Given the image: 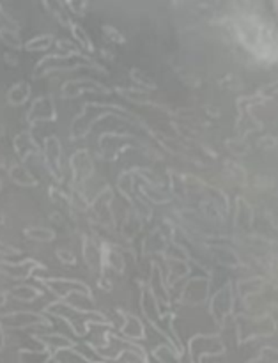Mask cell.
Returning <instances> with one entry per match:
<instances>
[{
    "label": "cell",
    "mask_w": 278,
    "mask_h": 363,
    "mask_svg": "<svg viewBox=\"0 0 278 363\" xmlns=\"http://www.w3.org/2000/svg\"><path fill=\"white\" fill-rule=\"evenodd\" d=\"M0 326L9 330H23V328H48L50 321L45 318V314L39 312H27V311H16V312H6L0 314Z\"/></svg>",
    "instance_id": "obj_1"
},
{
    "label": "cell",
    "mask_w": 278,
    "mask_h": 363,
    "mask_svg": "<svg viewBox=\"0 0 278 363\" xmlns=\"http://www.w3.org/2000/svg\"><path fill=\"white\" fill-rule=\"evenodd\" d=\"M43 266L34 259H25L20 262H6L0 261V273L13 280H25L34 273V269H41Z\"/></svg>",
    "instance_id": "obj_2"
},
{
    "label": "cell",
    "mask_w": 278,
    "mask_h": 363,
    "mask_svg": "<svg viewBox=\"0 0 278 363\" xmlns=\"http://www.w3.org/2000/svg\"><path fill=\"white\" fill-rule=\"evenodd\" d=\"M28 123L35 124V123H46V121H53L55 119V108H53L52 101L46 98H39L32 103L30 110H28L27 116Z\"/></svg>",
    "instance_id": "obj_3"
},
{
    "label": "cell",
    "mask_w": 278,
    "mask_h": 363,
    "mask_svg": "<svg viewBox=\"0 0 278 363\" xmlns=\"http://www.w3.org/2000/svg\"><path fill=\"white\" fill-rule=\"evenodd\" d=\"M45 163L53 176L60 177V145L55 137L45 140Z\"/></svg>",
    "instance_id": "obj_4"
},
{
    "label": "cell",
    "mask_w": 278,
    "mask_h": 363,
    "mask_svg": "<svg viewBox=\"0 0 278 363\" xmlns=\"http://www.w3.org/2000/svg\"><path fill=\"white\" fill-rule=\"evenodd\" d=\"M14 149H16V155L21 160H27L28 156H34L38 152V145H35L34 138L28 131H23V133L14 138Z\"/></svg>",
    "instance_id": "obj_5"
},
{
    "label": "cell",
    "mask_w": 278,
    "mask_h": 363,
    "mask_svg": "<svg viewBox=\"0 0 278 363\" xmlns=\"http://www.w3.org/2000/svg\"><path fill=\"white\" fill-rule=\"evenodd\" d=\"M9 293L14 300H20V301H34L43 294L38 287L28 286V284H20V286H14Z\"/></svg>",
    "instance_id": "obj_6"
},
{
    "label": "cell",
    "mask_w": 278,
    "mask_h": 363,
    "mask_svg": "<svg viewBox=\"0 0 278 363\" xmlns=\"http://www.w3.org/2000/svg\"><path fill=\"white\" fill-rule=\"evenodd\" d=\"M11 179L14 181L16 184H21V186H35V179L23 165H14L11 167L9 170Z\"/></svg>",
    "instance_id": "obj_7"
},
{
    "label": "cell",
    "mask_w": 278,
    "mask_h": 363,
    "mask_svg": "<svg viewBox=\"0 0 278 363\" xmlns=\"http://www.w3.org/2000/svg\"><path fill=\"white\" fill-rule=\"evenodd\" d=\"M30 96V87L27 84H16L9 92H7V99L11 105H21Z\"/></svg>",
    "instance_id": "obj_8"
},
{
    "label": "cell",
    "mask_w": 278,
    "mask_h": 363,
    "mask_svg": "<svg viewBox=\"0 0 278 363\" xmlns=\"http://www.w3.org/2000/svg\"><path fill=\"white\" fill-rule=\"evenodd\" d=\"M25 236L32 241H52L55 238V233L52 229H45V227H32V229H25Z\"/></svg>",
    "instance_id": "obj_9"
},
{
    "label": "cell",
    "mask_w": 278,
    "mask_h": 363,
    "mask_svg": "<svg viewBox=\"0 0 278 363\" xmlns=\"http://www.w3.org/2000/svg\"><path fill=\"white\" fill-rule=\"evenodd\" d=\"M0 39H2L6 45L13 46V48H21V39L20 35L16 34V30L7 27H0Z\"/></svg>",
    "instance_id": "obj_10"
},
{
    "label": "cell",
    "mask_w": 278,
    "mask_h": 363,
    "mask_svg": "<svg viewBox=\"0 0 278 363\" xmlns=\"http://www.w3.org/2000/svg\"><path fill=\"white\" fill-rule=\"evenodd\" d=\"M50 43H52V35H39V38H34L32 41H28L25 45V48L28 52H41V50L48 48Z\"/></svg>",
    "instance_id": "obj_11"
},
{
    "label": "cell",
    "mask_w": 278,
    "mask_h": 363,
    "mask_svg": "<svg viewBox=\"0 0 278 363\" xmlns=\"http://www.w3.org/2000/svg\"><path fill=\"white\" fill-rule=\"evenodd\" d=\"M16 254H18L16 248L9 247L7 243L0 241V255H4V257H9V255H16Z\"/></svg>",
    "instance_id": "obj_12"
},
{
    "label": "cell",
    "mask_w": 278,
    "mask_h": 363,
    "mask_svg": "<svg viewBox=\"0 0 278 363\" xmlns=\"http://www.w3.org/2000/svg\"><path fill=\"white\" fill-rule=\"evenodd\" d=\"M57 255H59L60 261L70 262V264H71V262H74V257H71V254H67V252H62V250H60V252H57Z\"/></svg>",
    "instance_id": "obj_13"
},
{
    "label": "cell",
    "mask_w": 278,
    "mask_h": 363,
    "mask_svg": "<svg viewBox=\"0 0 278 363\" xmlns=\"http://www.w3.org/2000/svg\"><path fill=\"white\" fill-rule=\"evenodd\" d=\"M4 346V328L0 326V347Z\"/></svg>",
    "instance_id": "obj_14"
},
{
    "label": "cell",
    "mask_w": 278,
    "mask_h": 363,
    "mask_svg": "<svg viewBox=\"0 0 278 363\" xmlns=\"http://www.w3.org/2000/svg\"><path fill=\"white\" fill-rule=\"evenodd\" d=\"M6 305V296L4 294H0V307H4Z\"/></svg>",
    "instance_id": "obj_15"
},
{
    "label": "cell",
    "mask_w": 278,
    "mask_h": 363,
    "mask_svg": "<svg viewBox=\"0 0 278 363\" xmlns=\"http://www.w3.org/2000/svg\"><path fill=\"white\" fill-rule=\"evenodd\" d=\"M0 188H2V183H0Z\"/></svg>",
    "instance_id": "obj_16"
}]
</instances>
